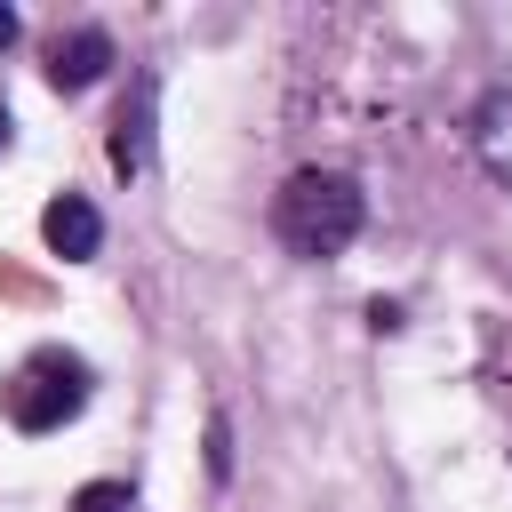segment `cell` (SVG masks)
Masks as SVG:
<instances>
[{
  "label": "cell",
  "instance_id": "cell-2",
  "mask_svg": "<svg viewBox=\"0 0 512 512\" xmlns=\"http://www.w3.org/2000/svg\"><path fill=\"white\" fill-rule=\"evenodd\" d=\"M88 360L80 352H64V344H40L16 376H8V392H0V408H8V424L16 432H56V424H72L80 408H88Z\"/></svg>",
  "mask_w": 512,
  "mask_h": 512
},
{
  "label": "cell",
  "instance_id": "cell-5",
  "mask_svg": "<svg viewBox=\"0 0 512 512\" xmlns=\"http://www.w3.org/2000/svg\"><path fill=\"white\" fill-rule=\"evenodd\" d=\"M472 152L496 184H512V88H488L480 112H472Z\"/></svg>",
  "mask_w": 512,
  "mask_h": 512
},
{
  "label": "cell",
  "instance_id": "cell-3",
  "mask_svg": "<svg viewBox=\"0 0 512 512\" xmlns=\"http://www.w3.org/2000/svg\"><path fill=\"white\" fill-rule=\"evenodd\" d=\"M40 240H48L64 264H88V256L104 248V216H96L80 192H56V200L40 208Z\"/></svg>",
  "mask_w": 512,
  "mask_h": 512
},
{
  "label": "cell",
  "instance_id": "cell-1",
  "mask_svg": "<svg viewBox=\"0 0 512 512\" xmlns=\"http://www.w3.org/2000/svg\"><path fill=\"white\" fill-rule=\"evenodd\" d=\"M368 224V200L344 168H296L272 200V232L288 256H344Z\"/></svg>",
  "mask_w": 512,
  "mask_h": 512
},
{
  "label": "cell",
  "instance_id": "cell-9",
  "mask_svg": "<svg viewBox=\"0 0 512 512\" xmlns=\"http://www.w3.org/2000/svg\"><path fill=\"white\" fill-rule=\"evenodd\" d=\"M8 40H16V8H0V48H8Z\"/></svg>",
  "mask_w": 512,
  "mask_h": 512
},
{
  "label": "cell",
  "instance_id": "cell-8",
  "mask_svg": "<svg viewBox=\"0 0 512 512\" xmlns=\"http://www.w3.org/2000/svg\"><path fill=\"white\" fill-rule=\"evenodd\" d=\"M208 472H216V480H224V472H232V432H224V416H216V424H208Z\"/></svg>",
  "mask_w": 512,
  "mask_h": 512
},
{
  "label": "cell",
  "instance_id": "cell-4",
  "mask_svg": "<svg viewBox=\"0 0 512 512\" xmlns=\"http://www.w3.org/2000/svg\"><path fill=\"white\" fill-rule=\"evenodd\" d=\"M104 64H112V32H96V24H80V32H56V48H48V80H56L64 96L96 88V80H104Z\"/></svg>",
  "mask_w": 512,
  "mask_h": 512
},
{
  "label": "cell",
  "instance_id": "cell-10",
  "mask_svg": "<svg viewBox=\"0 0 512 512\" xmlns=\"http://www.w3.org/2000/svg\"><path fill=\"white\" fill-rule=\"evenodd\" d=\"M0 144H8V104H0Z\"/></svg>",
  "mask_w": 512,
  "mask_h": 512
},
{
  "label": "cell",
  "instance_id": "cell-7",
  "mask_svg": "<svg viewBox=\"0 0 512 512\" xmlns=\"http://www.w3.org/2000/svg\"><path fill=\"white\" fill-rule=\"evenodd\" d=\"M72 512H128V480H88L72 496Z\"/></svg>",
  "mask_w": 512,
  "mask_h": 512
},
{
  "label": "cell",
  "instance_id": "cell-6",
  "mask_svg": "<svg viewBox=\"0 0 512 512\" xmlns=\"http://www.w3.org/2000/svg\"><path fill=\"white\" fill-rule=\"evenodd\" d=\"M144 160H152V80H136V96H128L120 120H112V168L136 176Z\"/></svg>",
  "mask_w": 512,
  "mask_h": 512
}]
</instances>
